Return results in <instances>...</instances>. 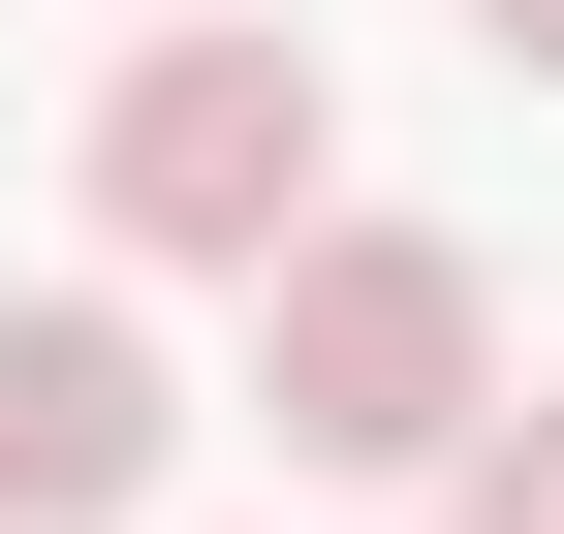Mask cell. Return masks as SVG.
I'll list each match as a JSON object with an SVG mask.
<instances>
[{
	"label": "cell",
	"mask_w": 564,
	"mask_h": 534,
	"mask_svg": "<svg viewBox=\"0 0 564 534\" xmlns=\"http://www.w3.org/2000/svg\"><path fill=\"white\" fill-rule=\"evenodd\" d=\"M470 409H502V284L440 221H314L251 284V440L282 472H470Z\"/></svg>",
	"instance_id": "6da1fadb"
},
{
	"label": "cell",
	"mask_w": 564,
	"mask_h": 534,
	"mask_svg": "<svg viewBox=\"0 0 564 534\" xmlns=\"http://www.w3.org/2000/svg\"><path fill=\"white\" fill-rule=\"evenodd\" d=\"M314 158H345V95H314V32H251V0L126 32V95H95V221L158 252V284H282V252H314Z\"/></svg>",
	"instance_id": "7a4b0ae2"
},
{
	"label": "cell",
	"mask_w": 564,
	"mask_h": 534,
	"mask_svg": "<svg viewBox=\"0 0 564 534\" xmlns=\"http://www.w3.org/2000/svg\"><path fill=\"white\" fill-rule=\"evenodd\" d=\"M158 472H188L158 314H126V284H32V314H0V534H158Z\"/></svg>",
	"instance_id": "3957f363"
},
{
	"label": "cell",
	"mask_w": 564,
	"mask_h": 534,
	"mask_svg": "<svg viewBox=\"0 0 564 534\" xmlns=\"http://www.w3.org/2000/svg\"><path fill=\"white\" fill-rule=\"evenodd\" d=\"M440 534H564V377H533V409H470V472H440Z\"/></svg>",
	"instance_id": "277c9868"
},
{
	"label": "cell",
	"mask_w": 564,
	"mask_h": 534,
	"mask_svg": "<svg viewBox=\"0 0 564 534\" xmlns=\"http://www.w3.org/2000/svg\"><path fill=\"white\" fill-rule=\"evenodd\" d=\"M470 32H502V63H533V95H564V0H470Z\"/></svg>",
	"instance_id": "5b68a950"
}]
</instances>
